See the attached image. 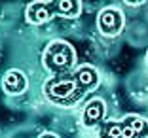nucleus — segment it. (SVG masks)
I'll use <instances>...</instances> for the list:
<instances>
[{"label": "nucleus", "mask_w": 148, "mask_h": 138, "mask_svg": "<svg viewBox=\"0 0 148 138\" xmlns=\"http://www.w3.org/2000/svg\"><path fill=\"white\" fill-rule=\"evenodd\" d=\"M55 15H57L55 2H31V4L27 6V12H25V19L31 25L48 23Z\"/></svg>", "instance_id": "39448f33"}, {"label": "nucleus", "mask_w": 148, "mask_h": 138, "mask_svg": "<svg viewBox=\"0 0 148 138\" xmlns=\"http://www.w3.org/2000/svg\"><path fill=\"white\" fill-rule=\"evenodd\" d=\"M99 80L101 78L95 66L82 65L74 72L53 76L51 80H48L44 85V93L53 104L69 108L80 102L89 91L95 89L99 85Z\"/></svg>", "instance_id": "f257e3e1"}, {"label": "nucleus", "mask_w": 148, "mask_h": 138, "mask_svg": "<svg viewBox=\"0 0 148 138\" xmlns=\"http://www.w3.org/2000/svg\"><path fill=\"white\" fill-rule=\"evenodd\" d=\"M74 63H76V49L72 48V44L65 42V40H53L44 49L42 65L55 76L72 72Z\"/></svg>", "instance_id": "f03ea898"}, {"label": "nucleus", "mask_w": 148, "mask_h": 138, "mask_svg": "<svg viewBox=\"0 0 148 138\" xmlns=\"http://www.w3.org/2000/svg\"><path fill=\"white\" fill-rule=\"evenodd\" d=\"M99 138H148V119L129 114L120 121H105Z\"/></svg>", "instance_id": "7ed1b4c3"}, {"label": "nucleus", "mask_w": 148, "mask_h": 138, "mask_svg": "<svg viewBox=\"0 0 148 138\" xmlns=\"http://www.w3.org/2000/svg\"><path fill=\"white\" fill-rule=\"evenodd\" d=\"M55 8H57V15L72 19V17H78L80 15V12H82V2H80V0H57Z\"/></svg>", "instance_id": "6e6552de"}, {"label": "nucleus", "mask_w": 148, "mask_h": 138, "mask_svg": "<svg viewBox=\"0 0 148 138\" xmlns=\"http://www.w3.org/2000/svg\"><path fill=\"white\" fill-rule=\"evenodd\" d=\"M105 114H106V106L101 99H93L87 102V106L84 108L82 114V123L86 127H97L101 121H105Z\"/></svg>", "instance_id": "0eeeda50"}, {"label": "nucleus", "mask_w": 148, "mask_h": 138, "mask_svg": "<svg viewBox=\"0 0 148 138\" xmlns=\"http://www.w3.org/2000/svg\"><path fill=\"white\" fill-rule=\"evenodd\" d=\"M38 138H59L57 134H53V133H44V134H40Z\"/></svg>", "instance_id": "1a4fd4ad"}, {"label": "nucleus", "mask_w": 148, "mask_h": 138, "mask_svg": "<svg viewBox=\"0 0 148 138\" xmlns=\"http://www.w3.org/2000/svg\"><path fill=\"white\" fill-rule=\"evenodd\" d=\"M99 32L105 36H118L123 29V15L116 8H105L97 17Z\"/></svg>", "instance_id": "20e7f679"}, {"label": "nucleus", "mask_w": 148, "mask_h": 138, "mask_svg": "<svg viewBox=\"0 0 148 138\" xmlns=\"http://www.w3.org/2000/svg\"><path fill=\"white\" fill-rule=\"evenodd\" d=\"M2 87L8 95H21L23 91L29 87V80L27 76L17 68H12L4 74V78H2Z\"/></svg>", "instance_id": "423d86ee"}]
</instances>
